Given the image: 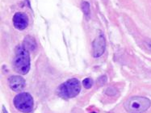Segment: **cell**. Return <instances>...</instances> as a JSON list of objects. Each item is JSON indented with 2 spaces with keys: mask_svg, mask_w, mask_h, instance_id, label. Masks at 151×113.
<instances>
[{
  "mask_svg": "<svg viewBox=\"0 0 151 113\" xmlns=\"http://www.w3.org/2000/svg\"><path fill=\"white\" fill-rule=\"evenodd\" d=\"M23 46L28 51V50L33 51L34 49H36V47H37V44H36V41H35V40H34L32 37H27L24 39V45H23Z\"/></svg>",
  "mask_w": 151,
  "mask_h": 113,
  "instance_id": "ba28073f",
  "label": "cell"
},
{
  "mask_svg": "<svg viewBox=\"0 0 151 113\" xmlns=\"http://www.w3.org/2000/svg\"><path fill=\"white\" fill-rule=\"evenodd\" d=\"M13 65L15 71L20 74H26L30 70L29 53L23 45L18 46L16 49V57Z\"/></svg>",
  "mask_w": 151,
  "mask_h": 113,
  "instance_id": "6da1fadb",
  "label": "cell"
},
{
  "mask_svg": "<svg viewBox=\"0 0 151 113\" xmlns=\"http://www.w3.org/2000/svg\"><path fill=\"white\" fill-rule=\"evenodd\" d=\"M2 113H8L7 112V111L6 110V108L4 106H3V109H2Z\"/></svg>",
  "mask_w": 151,
  "mask_h": 113,
  "instance_id": "8fae6325",
  "label": "cell"
},
{
  "mask_svg": "<svg viewBox=\"0 0 151 113\" xmlns=\"http://www.w3.org/2000/svg\"><path fill=\"white\" fill-rule=\"evenodd\" d=\"M83 86L86 89H90L93 85V80L91 78H87L86 79H84L83 81Z\"/></svg>",
  "mask_w": 151,
  "mask_h": 113,
  "instance_id": "9c48e42d",
  "label": "cell"
},
{
  "mask_svg": "<svg viewBox=\"0 0 151 113\" xmlns=\"http://www.w3.org/2000/svg\"><path fill=\"white\" fill-rule=\"evenodd\" d=\"M13 24L18 30H24L28 27V16L21 12H17L13 17Z\"/></svg>",
  "mask_w": 151,
  "mask_h": 113,
  "instance_id": "8992f818",
  "label": "cell"
},
{
  "mask_svg": "<svg viewBox=\"0 0 151 113\" xmlns=\"http://www.w3.org/2000/svg\"><path fill=\"white\" fill-rule=\"evenodd\" d=\"M10 87L14 91H19L24 88L25 80L21 76L19 75H14L11 76L8 79Z\"/></svg>",
  "mask_w": 151,
  "mask_h": 113,
  "instance_id": "52a82bcc",
  "label": "cell"
},
{
  "mask_svg": "<svg viewBox=\"0 0 151 113\" xmlns=\"http://www.w3.org/2000/svg\"><path fill=\"white\" fill-rule=\"evenodd\" d=\"M15 107L22 112H31L33 109V99L28 93H20L14 99Z\"/></svg>",
  "mask_w": 151,
  "mask_h": 113,
  "instance_id": "277c9868",
  "label": "cell"
},
{
  "mask_svg": "<svg viewBox=\"0 0 151 113\" xmlns=\"http://www.w3.org/2000/svg\"><path fill=\"white\" fill-rule=\"evenodd\" d=\"M106 49V40L103 34H100L99 37H96L92 43L93 57L94 58H99L101 57Z\"/></svg>",
  "mask_w": 151,
  "mask_h": 113,
  "instance_id": "5b68a950",
  "label": "cell"
},
{
  "mask_svg": "<svg viewBox=\"0 0 151 113\" xmlns=\"http://www.w3.org/2000/svg\"><path fill=\"white\" fill-rule=\"evenodd\" d=\"M150 105L149 99L142 96H133L124 103V107L128 113H143L148 110Z\"/></svg>",
  "mask_w": 151,
  "mask_h": 113,
  "instance_id": "7a4b0ae2",
  "label": "cell"
},
{
  "mask_svg": "<svg viewBox=\"0 0 151 113\" xmlns=\"http://www.w3.org/2000/svg\"><path fill=\"white\" fill-rule=\"evenodd\" d=\"M82 8H83V11L84 14L87 16L89 15L90 13V6L89 3L87 2H83L82 3Z\"/></svg>",
  "mask_w": 151,
  "mask_h": 113,
  "instance_id": "30bf717a",
  "label": "cell"
},
{
  "mask_svg": "<svg viewBox=\"0 0 151 113\" xmlns=\"http://www.w3.org/2000/svg\"><path fill=\"white\" fill-rule=\"evenodd\" d=\"M81 91V84L77 78H71L62 83L58 89V94L63 99H71L77 96Z\"/></svg>",
  "mask_w": 151,
  "mask_h": 113,
  "instance_id": "3957f363",
  "label": "cell"
}]
</instances>
